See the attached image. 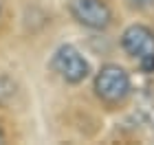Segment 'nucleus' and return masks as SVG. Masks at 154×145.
<instances>
[{"label": "nucleus", "instance_id": "nucleus-1", "mask_svg": "<svg viewBox=\"0 0 154 145\" xmlns=\"http://www.w3.org/2000/svg\"><path fill=\"white\" fill-rule=\"evenodd\" d=\"M93 92L106 108H121L128 103L132 95V79L130 73L119 64H103L95 73Z\"/></svg>", "mask_w": 154, "mask_h": 145}, {"label": "nucleus", "instance_id": "nucleus-2", "mask_svg": "<svg viewBox=\"0 0 154 145\" xmlns=\"http://www.w3.org/2000/svg\"><path fill=\"white\" fill-rule=\"evenodd\" d=\"M123 53L137 62L139 71L150 75L154 73V31L145 24H130L125 26L121 38Z\"/></svg>", "mask_w": 154, "mask_h": 145}, {"label": "nucleus", "instance_id": "nucleus-3", "mask_svg": "<svg viewBox=\"0 0 154 145\" xmlns=\"http://www.w3.org/2000/svg\"><path fill=\"white\" fill-rule=\"evenodd\" d=\"M51 71L66 84H82L90 75V64L73 44H62L51 57Z\"/></svg>", "mask_w": 154, "mask_h": 145}, {"label": "nucleus", "instance_id": "nucleus-4", "mask_svg": "<svg viewBox=\"0 0 154 145\" xmlns=\"http://www.w3.org/2000/svg\"><path fill=\"white\" fill-rule=\"evenodd\" d=\"M68 13L79 26L90 31H106L115 20L106 0H68Z\"/></svg>", "mask_w": 154, "mask_h": 145}, {"label": "nucleus", "instance_id": "nucleus-5", "mask_svg": "<svg viewBox=\"0 0 154 145\" xmlns=\"http://www.w3.org/2000/svg\"><path fill=\"white\" fill-rule=\"evenodd\" d=\"M132 9H150V7H154V0H125Z\"/></svg>", "mask_w": 154, "mask_h": 145}, {"label": "nucleus", "instance_id": "nucleus-6", "mask_svg": "<svg viewBox=\"0 0 154 145\" xmlns=\"http://www.w3.org/2000/svg\"><path fill=\"white\" fill-rule=\"evenodd\" d=\"M5 141V132H2V128H0V143Z\"/></svg>", "mask_w": 154, "mask_h": 145}]
</instances>
